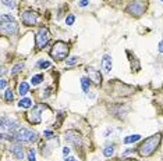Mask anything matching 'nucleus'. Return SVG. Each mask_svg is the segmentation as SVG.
<instances>
[{
	"label": "nucleus",
	"instance_id": "obj_8",
	"mask_svg": "<svg viewBox=\"0 0 163 161\" xmlns=\"http://www.w3.org/2000/svg\"><path fill=\"white\" fill-rule=\"evenodd\" d=\"M126 11L131 15L139 17V15L144 14V11H145V4L142 3V2H138V0H137V2H131V3L127 6Z\"/></svg>",
	"mask_w": 163,
	"mask_h": 161
},
{
	"label": "nucleus",
	"instance_id": "obj_12",
	"mask_svg": "<svg viewBox=\"0 0 163 161\" xmlns=\"http://www.w3.org/2000/svg\"><path fill=\"white\" fill-rule=\"evenodd\" d=\"M100 68H102V72L103 74H110L113 68V64H112V56H109V54H105L102 57V61H100Z\"/></svg>",
	"mask_w": 163,
	"mask_h": 161
},
{
	"label": "nucleus",
	"instance_id": "obj_29",
	"mask_svg": "<svg viewBox=\"0 0 163 161\" xmlns=\"http://www.w3.org/2000/svg\"><path fill=\"white\" fill-rule=\"evenodd\" d=\"M70 154V149L68 147H63V155L66 157V155H68Z\"/></svg>",
	"mask_w": 163,
	"mask_h": 161
},
{
	"label": "nucleus",
	"instance_id": "obj_24",
	"mask_svg": "<svg viewBox=\"0 0 163 161\" xmlns=\"http://www.w3.org/2000/svg\"><path fill=\"white\" fill-rule=\"evenodd\" d=\"M50 66H52L50 61H39V63H38V67H39V68H42V69L49 68Z\"/></svg>",
	"mask_w": 163,
	"mask_h": 161
},
{
	"label": "nucleus",
	"instance_id": "obj_18",
	"mask_svg": "<svg viewBox=\"0 0 163 161\" xmlns=\"http://www.w3.org/2000/svg\"><path fill=\"white\" fill-rule=\"evenodd\" d=\"M114 154V146L113 144H110V146H106L105 149H103V155L105 157H112V155Z\"/></svg>",
	"mask_w": 163,
	"mask_h": 161
},
{
	"label": "nucleus",
	"instance_id": "obj_7",
	"mask_svg": "<svg viewBox=\"0 0 163 161\" xmlns=\"http://www.w3.org/2000/svg\"><path fill=\"white\" fill-rule=\"evenodd\" d=\"M64 139H66L67 143L72 144L74 147H81L82 146V136L77 131H72V129L67 131L66 133H64Z\"/></svg>",
	"mask_w": 163,
	"mask_h": 161
},
{
	"label": "nucleus",
	"instance_id": "obj_31",
	"mask_svg": "<svg viewBox=\"0 0 163 161\" xmlns=\"http://www.w3.org/2000/svg\"><path fill=\"white\" fill-rule=\"evenodd\" d=\"M109 133H112V128H107V129H106V132H105V137H107V136H109Z\"/></svg>",
	"mask_w": 163,
	"mask_h": 161
},
{
	"label": "nucleus",
	"instance_id": "obj_3",
	"mask_svg": "<svg viewBox=\"0 0 163 161\" xmlns=\"http://www.w3.org/2000/svg\"><path fill=\"white\" fill-rule=\"evenodd\" d=\"M14 140L18 143H35L38 140V133L28 128H18L14 133Z\"/></svg>",
	"mask_w": 163,
	"mask_h": 161
},
{
	"label": "nucleus",
	"instance_id": "obj_9",
	"mask_svg": "<svg viewBox=\"0 0 163 161\" xmlns=\"http://www.w3.org/2000/svg\"><path fill=\"white\" fill-rule=\"evenodd\" d=\"M21 21L25 27H33L38 22V14L35 11H32V10H27V11L22 13Z\"/></svg>",
	"mask_w": 163,
	"mask_h": 161
},
{
	"label": "nucleus",
	"instance_id": "obj_35",
	"mask_svg": "<svg viewBox=\"0 0 163 161\" xmlns=\"http://www.w3.org/2000/svg\"><path fill=\"white\" fill-rule=\"evenodd\" d=\"M160 2H163V0H160Z\"/></svg>",
	"mask_w": 163,
	"mask_h": 161
},
{
	"label": "nucleus",
	"instance_id": "obj_16",
	"mask_svg": "<svg viewBox=\"0 0 163 161\" xmlns=\"http://www.w3.org/2000/svg\"><path fill=\"white\" fill-rule=\"evenodd\" d=\"M81 86H82V90H84V93H88V90H89L91 88V79L89 78H81Z\"/></svg>",
	"mask_w": 163,
	"mask_h": 161
},
{
	"label": "nucleus",
	"instance_id": "obj_32",
	"mask_svg": "<svg viewBox=\"0 0 163 161\" xmlns=\"http://www.w3.org/2000/svg\"><path fill=\"white\" fill-rule=\"evenodd\" d=\"M159 53H162V54H163V40L159 43Z\"/></svg>",
	"mask_w": 163,
	"mask_h": 161
},
{
	"label": "nucleus",
	"instance_id": "obj_30",
	"mask_svg": "<svg viewBox=\"0 0 163 161\" xmlns=\"http://www.w3.org/2000/svg\"><path fill=\"white\" fill-rule=\"evenodd\" d=\"M50 90H52V88H48V89L45 90L46 93H45V95H43V97H45V99H46V97H49V96H50Z\"/></svg>",
	"mask_w": 163,
	"mask_h": 161
},
{
	"label": "nucleus",
	"instance_id": "obj_20",
	"mask_svg": "<svg viewBox=\"0 0 163 161\" xmlns=\"http://www.w3.org/2000/svg\"><path fill=\"white\" fill-rule=\"evenodd\" d=\"M4 99H6L7 102H13V100H14V95H13L11 89H7L6 92H4Z\"/></svg>",
	"mask_w": 163,
	"mask_h": 161
},
{
	"label": "nucleus",
	"instance_id": "obj_13",
	"mask_svg": "<svg viewBox=\"0 0 163 161\" xmlns=\"http://www.w3.org/2000/svg\"><path fill=\"white\" fill-rule=\"evenodd\" d=\"M138 140H141V135L135 133V135H130V136H126L123 139V143L124 144H130V143H135V142H138Z\"/></svg>",
	"mask_w": 163,
	"mask_h": 161
},
{
	"label": "nucleus",
	"instance_id": "obj_23",
	"mask_svg": "<svg viewBox=\"0 0 163 161\" xmlns=\"http://www.w3.org/2000/svg\"><path fill=\"white\" fill-rule=\"evenodd\" d=\"M77 63H78V57H77V56L70 57V58L66 61V64H67V66H74V64H77Z\"/></svg>",
	"mask_w": 163,
	"mask_h": 161
},
{
	"label": "nucleus",
	"instance_id": "obj_19",
	"mask_svg": "<svg viewBox=\"0 0 163 161\" xmlns=\"http://www.w3.org/2000/svg\"><path fill=\"white\" fill-rule=\"evenodd\" d=\"M22 68H24V63L15 64V66L13 67V69H11V75H13V77H15L18 72H21V71H22Z\"/></svg>",
	"mask_w": 163,
	"mask_h": 161
},
{
	"label": "nucleus",
	"instance_id": "obj_25",
	"mask_svg": "<svg viewBox=\"0 0 163 161\" xmlns=\"http://www.w3.org/2000/svg\"><path fill=\"white\" fill-rule=\"evenodd\" d=\"M28 161H36V158H35V150H33V149L28 150Z\"/></svg>",
	"mask_w": 163,
	"mask_h": 161
},
{
	"label": "nucleus",
	"instance_id": "obj_2",
	"mask_svg": "<svg viewBox=\"0 0 163 161\" xmlns=\"http://www.w3.org/2000/svg\"><path fill=\"white\" fill-rule=\"evenodd\" d=\"M0 31H2V35L4 36H11L15 35L18 32V24L15 21V18L11 14H3L0 17Z\"/></svg>",
	"mask_w": 163,
	"mask_h": 161
},
{
	"label": "nucleus",
	"instance_id": "obj_4",
	"mask_svg": "<svg viewBox=\"0 0 163 161\" xmlns=\"http://www.w3.org/2000/svg\"><path fill=\"white\" fill-rule=\"evenodd\" d=\"M68 51H70L68 45H67L66 42H63V40H57V42L52 46L50 56L56 60H64L68 56Z\"/></svg>",
	"mask_w": 163,
	"mask_h": 161
},
{
	"label": "nucleus",
	"instance_id": "obj_10",
	"mask_svg": "<svg viewBox=\"0 0 163 161\" xmlns=\"http://www.w3.org/2000/svg\"><path fill=\"white\" fill-rule=\"evenodd\" d=\"M85 72L88 74V78H89L95 85H100L102 84V75H100L99 69H95L94 67L87 66L85 67Z\"/></svg>",
	"mask_w": 163,
	"mask_h": 161
},
{
	"label": "nucleus",
	"instance_id": "obj_21",
	"mask_svg": "<svg viewBox=\"0 0 163 161\" xmlns=\"http://www.w3.org/2000/svg\"><path fill=\"white\" fill-rule=\"evenodd\" d=\"M74 21H76V15H74V14H68V17L66 18V25L71 27V25L74 24Z\"/></svg>",
	"mask_w": 163,
	"mask_h": 161
},
{
	"label": "nucleus",
	"instance_id": "obj_5",
	"mask_svg": "<svg viewBox=\"0 0 163 161\" xmlns=\"http://www.w3.org/2000/svg\"><path fill=\"white\" fill-rule=\"evenodd\" d=\"M50 42V32L48 28H39V31L35 35V45L38 49H43L48 46V43Z\"/></svg>",
	"mask_w": 163,
	"mask_h": 161
},
{
	"label": "nucleus",
	"instance_id": "obj_33",
	"mask_svg": "<svg viewBox=\"0 0 163 161\" xmlns=\"http://www.w3.org/2000/svg\"><path fill=\"white\" fill-rule=\"evenodd\" d=\"M64 161H77V158H74V157H67Z\"/></svg>",
	"mask_w": 163,
	"mask_h": 161
},
{
	"label": "nucleus",
	"instance_id": "obj_27",
	"mask_svg": "<svg viewBox=\"0 0 163 161\" xmlns=\"http://www.w3.org/2000/svg\"><path fill=\"white\" fill-rule=\"evenodd\" d=\"M6 86H7V80L4 79V78H2V84H0V89H2V90H4V89H6Z\"/></svg>",
	"mask_w": 163,
	"mask_h": 161
},
{
	"label": "nucleus",
	"instance_id": "obj_34",
	"mask_svg": "<svg viewBox=\"0 0 163 161\" xmlns=\"http://www.w3.org/2000/svg\"><path fill=\"white\" fill-rule=\"evenodd\" d=\"M116 161H135L133 158H124V160H116Z\"/></svg>",
	"mask_w": 163,
	"mask_h": 161
},
{
	"label": "nucleus",
	"instance_id": "obj_15",
	"mask_svg": "<svg viewBox=\"0 0 163 161\" xmlns=\"http://www.w3.org/2000/svg\"><path fill=\"white\" fill-rule=\"evenodd\" d=\"M28 92H29V85L27 82H21V84L18 85V93H20V96H25Z\"/></svg>",
	"mask_w": 163,
	"mask_h": 161
},
{
	"label": "nucleus",
	"instance_id": "obj_6",
	"mask_svg": "<svg viewBox=\"0 0 163 161\" xmlns=\"http://www.w3.org/2000/svg\"><path fill=\"white\" fill-rule=\"evenodd\" d=\"M46 106L43 104H36L32 107V110L28 113V121H29L31 124H35V125H38V124L42 122V110L45 108Z\"/></svg>",
	"mask_w": 163,
	"mask_h": 161
},
{
	"label": "nucleus",
	"instance_id": "obj_17",
	"mask_svg": "<svg viewBox=\"0 0 163 161\" xmlns=\"http://www.w3.org/2000/svg\"><path fill=\"white\" fill-rule=\"evenodd\" d=\"M42 80H43V75L42 74L33 75V77L31 78V85H32V86H36V85H39Z\"/></svg>",
	"mask_w": 163,
	"mask_h": 161
},
{
	"label": "nucleus",
	"instance_id": "obj_11",
	"mask_svg": "<svg viewBox=\"0 0 163 161\" xmlns=\"http://www.w3.org/2000/svg\"><path fill=\"white\" fill-rule=\"evenodd\" d=\"M10 153H11V155L15 158V160H22V158H24L22 143H18V142H15V143L10 144Z\"/></svg>",
	"mask_w": 163,
	"mask_h": 161
},
{
	"label": "nucleus",
	"instance_id": "obj_26",
	"mask_svg": "<svg viewBox=\"0 0 163 161\" xmlns=\"http://www.w3.org/2000/svg\"><path fill=\"white\" fill-rule=\"evenodd\" d=\"M43 135H45V137H48V139H52V137L54 136L52 131H45V132H43Z\"/></svg>",
	"mask_w": 163,
	"mask_h": 161
},
{
	"label": "nucleus",
	"instance_id": "obj_14",
	"mask_svg": "<svg viewBox=\"0 0 163 161\" xmlns=\"http://www.w3.org/2000/svg\"><path fill=\"white\" fill-rule=\"evenodd\" d=\"M18 107H21V108H31V107H32V99L22 97L21 100H20V103H18Z\"/></svg>",
	"mask_w": 163,
	"mask_h": 161
},
{
	"label": "nucleus",
	"instance_id": "obj_28",
	"mask_svg": "<svg viewBox=\"0 0 163 161\" xmlns=\"http://www.w3.org/2000/svg\"><path fill=\"white\" fill-rule=\"evenodd\" d=\"M88 4H89V0H81V2L78 3V6L80 7H87Z\"/></svg>",
	"mask_w": 163,
	"mask_h": 161
},
{
	"label": "nucleus",
	"instance_id": "obj_22",
	"mask_svg": "<svg viewBox=\"0 0 163 161\" xmlns=\"http://www.w3.org/2000/svg\"><path fill=\"white\" fill-rule=\"evenodd\" d=\"M2 2H3L4 6L9 7L10 10H14L15 9V4H14V2H13V0H2Z\"/></svg>",
	"mask_w": 163,
	"mask_h": 161
},
{
	"label": "nucleus",
	"instance_id": "obj_1",
	"mask_svg": "<svg viewBox=\"0 0 163 161\" xmlns=\"http://www.w3.org/2000/svg\"><path fill=\"white\" fill-rule=\"evenodd\" d=\"M160 142H162V133H155V135H152V136L146 137L138 146L139 155H142V157H149V155H152L156 152L157 147H159Z\"/></svg>",
	"mask_w": 163,
	"mask_h": 161
}]
</instances>
